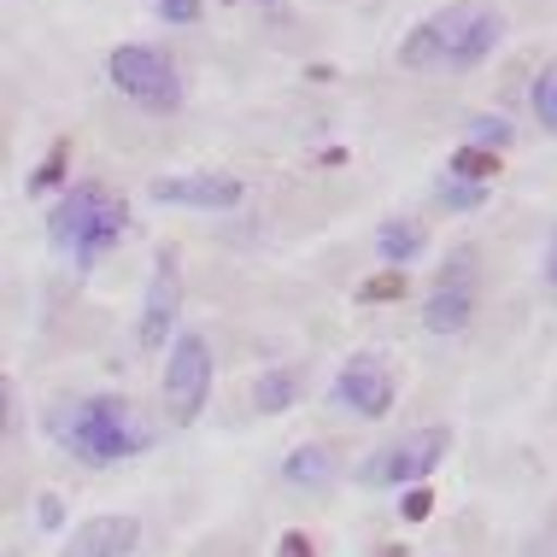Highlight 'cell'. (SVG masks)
Masks as SVG:
<instances>
[{"instance_id":"1","label":"cell","mask_w":557,"mask_h":557,"mask_svg":"<svg viewBox=\"0 0 557 557\" xmlns=\"http://www.w3.org/2000/svg\"><path fill=\"white\" fill-rule=\"evenodd\" d=\"M48 434L71 451V458L95 463V470H107V463H124V458H141V451L159 441L153 423H147V417L135 411L124 394L59 399L53 411H48Z\"/></svg>"},{"instance_id":"2","label":"cell","mask_w":557,"mask_h":557,"mask_svg":"<svg viewBox=\"0 0 557 557\" xmlns=\"http://www.w3.org/2000/svg\"><path fill=\"white\" fill-rule=\"evenodd\" d=\"M499 41H505V12L493 0H458V7H441L417 29H405L399 65L405 71H475Z\"/></svg>"},{"instance_id":"3","label":"cell","mask_w":557,"mask_h":557,"mask_svg":"<svg viewBox=\"0 0 557 557\" xmlns=\"http://www.w3.org/2000/svg\"><path fill=\"white\" fill-rule=\"evenodd\" d=\"M124 235H129V206L107 183H71L65 200L48 212V240L59 252H71L83 270L107 259Z\"/></svg>"},{"instance_id":"4","label":"cell","mask_w":557,"mask_h":557,"mask_svg":"<svg viewBox=\"0 0 557 557\" xmlns=\"http://www.w3.org/2000/svg\"><path fill=\"white\" fill-rule=\"evenodd\" d=\"M446 446H451V429H441V423L411 429V434H399L394 446L370 451V458L358 463V481H364V487H423V481L446 463Z\"/></svg>"},{"instance_id":"5","label":"cell","mask_w":557,"mask_h":557,"mask_svg":"<svg viewBox=\"0 0 557 557\" xmlns=\"http://www.w3.org/2000/svg\"><path fill=\"white\" fill-rule=\"evenodd\" d=\"M206 399H212V346L200 329H183L164 358V411L176 417V429H188L200 423Z\"/></svg>"},{"instance_id":"6","label":"cell","mask_w":557,"mask_h":557,"mask_svg":"<svg viewBox=\"0 0 557 557\" xmlns=\"http://www.w3.org/2000/svg\"><path fill=\"white\" fill-rule=\"evenodd\" d=\"M107 71H112L117 95H129L135 107H147V112L183 107V77H176V65L164 48H112Z\"/></svg>"},{"instance_id":"7","label":"cell","mask_w":557,"mask_h":557,"mask_svg":"<svg viewBox=\"0 0 557 557\" xmlns=\"http://www.w3.org/2000/svg\"><path fill=\"white\" fill-rule=\"evenodd\" d=\"M176 311H183V259H176V247H159L153 276H147V299H141V346L147 352H171V341L183 335Z\"/></svg>"},{"instance_id":"8","label":"cell","mask_w":557,"mask_h":557,"mask_svg":"<svg viewBox=\"0 0 557 557\" xmlns=\"http://www.w3.org/2000/svg\"><path fill=\"white\" fill-rule=\"evenodd\" d=\"M335 399H341L352 417H364V423H375V417H387V411H394V399H399L394 370H387L375 352H364V358H346V364L335 370Z\"/></svg>"},{"instance_id":"9","label":"cell","mask_w":557,"mask_h":557,"mask_svg":"<svg viewBox=\"0 0 557 557\" xmlns=\"http://www.w3.org/2000/svg\"><path fill=\"white\" fill-rule=\"evenodd\" d=\"M240 194L247 188L223 171H183V176H159L153 183L159 206H194V212H230V206H240Z\"/></svg>"},{"instance_id":"10","label":"cell","mask_w":557,"mask_h":557,"mask_svg":"<svg viewBox=\"0 0 557 557\" xmlns=\"http://www.w3.org/2000/svg\"><path fill=\"white\" fill-rule=\"evenodd\" d=\"M141 546V522L135 517H88L77 534L65 540L59 557H129Z\"/></svg>"},{"instance_id":"11","label":"cell","mask_w":557,"mask_h":557,"mask_svg":"<svg viewBox=\"0 0 557 557\" xmlns=\"http://www.w3.org/2000/svg\"><path fill=\"white\" fill-rule=\"evenodd\" d=\"M475 318V282H434L423 299V329L429 335H458Z\"/></svg>"},{"instance_id":"12","label":"cell","mask_w":557,"mask_h":557,"mask_svg":"<svg viewBox=\"0 0 557 557\" xmlns=\"http://www.w3.org/2000/svg\"><path fill=\"white\" fill-rule=\"evenodd\" d=\"M282 481H288V487H299V493H318V487H329V481H335V451L318 446V441L294 446L288 458H282Z\"/></svg>"},{"instance_id":"13","label":"cell","mask_w":557,"mask_h":557,"mask_svg":"<svg viewBox=\"0 0 557 557\" xmlns=\"http://www.w3.org/2000/svg\"><path fill=\"white\" fill-rule=\"evenodd\" d=\"M375 252L387 259V270H405L411 259H423L429 252V230L411 218H387L382 230H375Z\"/></svg>"},{"instance_id":"14","label":"cell","mask_w":557,"mask_h":557,"mask_svg":"<svg viewBox=\"0 0 557 557\" xmlns=\"http://www.w3.org/2000/svg\"><path fill=\"white\" fill-rule=\"evenodd\" d=\"M299 394H306V375H299L294 364H282V370H264L259 382H252V411L259 417H282V411H294Z\"/></svg>"},{"instance_id":"15","label":"cell","mask_w":557,"mask_h":557,"mask_svg":"<svg viewBox=\"0 0 557 557\" xmlns=\"http://www.w3.org/2000/svg\"><path fill=\"white\" fill-rule=\"evenodd\" d=\"M529 107H534V124L557 135V59H546V65L534 71V83H529Z\"/></svg>"},{"instance_id":"16","label":"cell","mask_w":557,"mask_h":557,"mask_svg":"<svg viewBox=\"0 0 557 557\" xmlns=\"http://www.w3.org/2000/svg\"><path fill=\"white\" fill-rule=\"evenodd\" d=\"M499 153H493V147H475V141H463L458 147V153H451V164H446V171L451 176H463V183H487V176H499Z\"/></svg>"},{"instance_id":"17","label":"cell","mask_w":557,"mask_h":557,"mask_svg":"<svg viewBox=\"0 0 557 557\" xmlns=\"http://www.w3.org/2000/svg\"><path fill=\"white\" fill-rule=\"evenodd\" d=\"M463 141L505 153V147L517 141V129H510V117H499V112H475V117H463Z\"/></svg>"},{"instance_id":"18","label":"cell","mask_w":557,"mask_h":557,"mask_svg":"<svg viewBox=\"0 0 557 557\" xmlns=\"http://www.w3.org/2000/svg\"><path fill=\"white\" fill-rule=\"evenodd\" d=\"M65 171H71V135H59V141L41 153V164L29 171V194H48V188H59L65 183Z\"/></svg>"},{"instance_id":"19","label":"cell","mask_w":557,"mask_h":557,"mask_svg":"<svg viewBox=\"0 0 557 557\" xmlns=\"http://www.w3.org/2000/svg\"><path fill=\"white\" fill-rule=\"evenodd\" d=\"M434 200H441V212H481V206H487V183H463V176L446 171V183L434 188Z\"/></svg>"},{"instance_id":"20","label":"cell","mask_w":557,"mask_h":557,"mask_svg":"<svg viewBox=\"0 0 557 557\" xmlns=\"http://www.w3.org/2000/svg\"><path fill=\"white\" fill-rule=\"evenodd\" d=\"M405 294H411V276H399V270L358 282V306H394V299H405Z\"/></svg>"},{"instance_id":"21","label":"cell","mask_w":557,"mask_h":557,"mask_svg":"<svg viewBox=\"0 0 557 557\" xmlns=\"http://www.w3.org/2000/svg\"><path fill=\"white\" fill-rule=\"evenodd\" d=\"M399 517H405V522H429V517H434V493H429V481H423V487H405Z\"/></svg>"},{"instance_id":"22","label":"cell","mask_w":557,"mask_h":557,"mask_svg":"<svg viewBox=\"0 0 557 557\" xmlns=\"http://www.w3.org/2000/svg\"><path fill=\"white\" fill-rule=\"evenodd\" d=\"M153 12L164 24H194L200 18V0H153Z\"/></svg>"},{"instance_id":"23","label":"cell","mask_w":557,"mask_h":557,"mask_svg":"<svg viewBox=\"0 0 557 557\" xmlns=\"http://www.w3.org/2000/svg\"><path fill=\"white\" fill-rule=\"evenodd\" d=\"M276 557H318V546H311L306 529H288V534L276 540Z\"/></svg>"},{"instance_id":"24","label":"cell","mask_w":557,"mask_h":557,"mask_svg":"<svg viewBox=\"0 0 557 557\" xmlns=\"http://www.w3.org/2000/svg\"><path fill=\"white\" fill-rule=\"evenodd\" d=\"M36 510H41V529H59V522H65V499H59V493H41Z\"/></svg>"},{"instance_id":"25","label":"cell","mask_w":557,"mask_h":557,"mask_svg":"<svg viewBox=\"0 0 557 557\" xmlns=\"http://www.w3.org/2000/svg\"><path fill=\"white\" fill-rule=\"evenodd\" d=\"M264 7H270V0H264Z\"/></svg>"}]
</instances>
